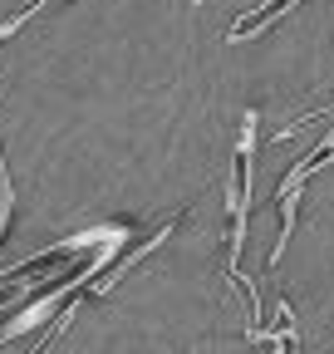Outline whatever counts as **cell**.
Here are the masks:
<instances>
[{
	"label": "cell",
	"mask_w": 334,
	"mask_h": 354,
	"mask_svg": "<svg viewBox=\"0 0 334 354\" xmlns=\"http://www.w3.org/2000/svg\"><path fill=\"white\" fill-rule=\"evenodd\" d=\"M295 6H300V0H261V6H250V10H246V15H236V25L226 30V44H241V39L266 35L275 20H285Z\"/></svg>",
	"instance_id": "obj_1"
},
{
	"label": "cell",
	"mask_w": 334,
	"mask_h": 354,
	"mask_svg": "<svg viewBox=\"0 0 334 354\" xmlns=\"http://www.w3.org/2000/svg\"><path fill=\"white\" fill-rule=\"evenodd\" d=\"M10 216H15V183H10V162H6V138H0V246L10 236Z\"/></svg>",
	"instance_id": "obj_2"
}]
</instances>
